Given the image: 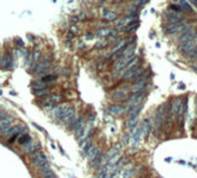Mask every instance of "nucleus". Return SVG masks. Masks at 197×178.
<instances>
[{
	"instance_id": "obj_38",
	"label": "nucleus",
	"mask_w": 197,
	"mask_h": 178,
	"mask_svg": "<svg viewBox=\"0 0 197 178\" xmlns=\"http://www.w3.org/2000/svg\"><path fill=\"white\" fill-rule=\"evenodd\" d=\"M189 1H190L191 4H193V5L196 6V8H197V0H189Z\"/></svg>"
},
{
	"instance_id": "obj_26",
	"label": "nucleus",
	"mask_w": 197,
	"mask_h": 178,
	"mask_svg": "<svg viewBox=\"0 0 197 178\" xmlns=\"http://www.w3.org/2000/svg\"><path fill=\"white\" fill-rule=\"evenodd\" d=\"M31 87L34 91H37V90H40V88H44L45 86H44V83H41V81H33L31 84Z\"/></svg>"
},
{
	"instance_id": "obj_13",
	"label": "nucleus",
	"mask_w": 197,
	"mask_h": 178,
	"mask_svg": "<svg viewBox=\"0 0 197 178\" xmlns=\"http://www.w3.org/2000/svg\"><path fill=\"white\" fill-rule=\"evenodd\" d=\"M142 111V104L139 105H135V106H129V110H128V117L131 118V117H137L139 114V112Z\"/></svg>"
},
{
	"instance_id": "obj_7",
	"label": "nucleus",
	"mask_w": 197,
	"mask_h": 178,
	"mask_svg": "<svg viewBox=\"0 0 197 178\" xmlns=\"http://www.w3.org/2000/svg\"><path fill=\"white\" fill-rule=\"evenodd\" d=\"M145 98V96L140 92V93H133V96H131L130 98H128L126 103L130 106H135V105H139L142 103V100Z\"/></svg>"
},
{
	"instance_id": "obj_21",
	"label": "nucleus",
	"mask_w": 197,
	"mask_h": 178,
	"mask_svg": "<svg viewBox=\"0 0 197 178\" xmlns=\"http://www.w3.org/2000/svg\"><path fill=\"white\" fill-rule=\"evenodd\" d=\"M178 4H179V7H181V11H185V12H189V13H192V10L190 7V5L186 3V0H177Z\"/></svg>"
},
{
	"instance_id": "obj_44",
	"label": "nucleus",
	"mask_w": 197,
	"mask_h": 178,
	"mask_svg": "<svg viewBox=\"0 0 197 178\" xmlns=\"http://www.w3.org/2000/svg\"><path fill=\"white\" fill-rule=\"evenodd\" d=\"M195 59H196V60H197V56H196V57H195Z\"/></svg>"
},
{
	"instance_id": "obj_36",
	"label": "nucleus",
	"mask_w": 197,
	"mask_h": 178,
	"mask_svg": "<svg viewBox=\"0 0 197 178\" xmlns=\"http://www.w3.org/2000/svg\"><path fill=\"white\" fill-rule=\"evenodd\" d=\"M33 57H34V60H40V57H41V54H40L39 52H35Z\"/></svg>"
},
{
	"instance_id": "obj_32",
	"label": "nucleus",
	"mask_w": 197,
	"mask_h": 178,
	"mask_svg": "<svg viewBox=\"0 0 197 178\" xmlns=\"http://www.w3.org/2000/svg\"><path fill=\"white\" fill-rule=\"evenodd\" d=\"M135 169H130V170H126L125 172H124V174H123V178H131L132 177V174L135 173Z\"/></svg>"
},
{
	"instance_id": "obj_24",
	"label": "nucleus",
	"mask_w": 197,
	"mask_h": 178,
	"mask_svg": "<svg viewBox=\"0 0 197 178\" xmlns=\"http://www.w3.org/2000/svg\"><path fill=\"white\" fill-rule=\"evenodd\" d=\"M102 158H103V153H99L98 155L91 163V165H92V167H98V166H101V162H102Z\"/></svg>"
},
{
	"instance_id": "obj_16",
	"label": "nucleus",
	"mask_w": 197,
	"mask_h": 178,
	"mask_svg": "<svg viewBox=\"0 0 197 178\" xmlns=\"http://www.w3.org/2000/svg\"><path fill=\"white\" fill-rule=\"evenodd\" d=\"M145 85H146V81H145V80H144V81L136 83V84L133 85V87H132V88H130V91H131L132 93H140V92L144 90Z\"/></svg>"
},
{
	"instance_id": "obj_28",
	"label": "nucleus",
	"mask_w": 197,
	"mask_h": 178,
	"mask_svg": "<svg viewBox=\"0 0 197 178\" xmlns=\"http://www.w3.org/2000/svg\"><path fill=\"white\" fill-rule=\"evenodd\" d=\"M41 176H43V178H57L56 174L51 171V169H50V170H46V171H44V172H41Z\"/></svg>"
},
{
	"instance_id": "obj_10",
	"label": "nucleus",
	"mask_w": 197,
	"mask_h": 178,
	"mask_svg": "<svg viewBox=\"0 0 197 178\" xmlns=\"http://www.w3.org/2000/svg\"><path fill=\"white\" fill-rule=\"evenodd\" d=\"M91 129H92V126H91L90 123H87V124L84 125V127H83V130H81V132H80V135L77 137V139H78L79 143H81L83 141H85V139L87 138V136L90 135V132H91Z\"/></svg>"
},
{
	"instance_id": "obj_3",
	"label": "nucleus",
	"mask_w": 197,
	"mask_h": 178,
	"mask_svg": "<svg viewBox=\"0 0 197 178\" xmlns=\"http://www.w3.org/2000/svg\"><path fill=\"white\" fill-rule=\"evenodd\" d=\"M193 34H195V30L193 27H186L182 31V34L178 37V42L179 44H184L189 40H192L193 39Z\"/></svg>"
},
{
	"instance_id": "obj_8",
	"label": "nucleus",
	"mask_w": 197,
	"mask_h": 178,
	"mask_svg": "<svg viewBox=\"0 0 197 178\" xmlns=\"http://www.w3.org/2000/svg\"><path fill=\"white\" fill-rule=\"evenodd\" d=\"M110 112L115 116H124L125 113H128V110H129V106L125 107V106H120V105H112L110 106Z\"/></svg>"
},
{
	"instance_id": "obj_19",
	"label": "nucleus",
	"mask_w": 197,
	"mask_h": 178,
	"mask_svg": "<svg viewBox=\"0 0 197 178\" xmlns=\"http://www.w3.org/2000/svg\"><path fill=\"white\" fill-rule=\"evenodd\" d=\"M26 148H25V152L26 153H28V155H32V153H34L35 151H38L40 148H41V144H27V145H25Z\"/></svg>"
},
{
	"instance_id": "obj_39",
	"label": "nucleus",
	"mask_w": 197,
	"mask_h": 178,
	"mask_svg": "<svg viewBox=\"0 0 197 178\" xmlns=\"http://www.w3.org/2000/svg\"><path fill=\"white\" fill-rule=\"evenodd\" d=\"M3 116H4V111H3L1 109H0V119L3 118Z\"/></svg>"
},
{
	"instance_id": "obj_17",
	"label": "nucleus",
	"mask_w": 197,
	"mask_h": 178,
	"mask_svg": "<svg viewBox=\"0 0 197 178\" xmlns=\"http://www.w3.org/2000/svg\"><path fill=\"white\" fill-rule=\"evenodd\" d=\"M181 107H182V100H181L179 98L175 99V100L172 102V104H171V111H172V113H174V114H178Z\"/></svg>"
},
{
	"instance_id": "obj_12",
	"label": "nucleus",
	"mask_w": 197,
	"mask_h": 178,
	"mask_svg": "<svg viewBox=\"0 0 197 178\" xmlns=\"http://www.w3.org/2000/svg\"><path fill=\"white\" fill-rule=\"evenodd\" d=\"M13 123V117L12 116H6V117H3L1 119H0V132L4 131L7 126L12 125Z\"/></svg>"
},
{
	"instance_id": "obj_37",
	"label": "nucleus",
	"mask_w": 197,
	"mask_h": 178,
	"mask_svg": "<svg viewBox=\"0 0 197 178\" xmlns=\"http://www.w3.org/2000/svg\"><path fill=\"white\" fill-rule=\"evenodd\" d=\"M33 125H34V126H35V127H37L38 130H40V131H45V130H44V129H43L41 126H39V125H37V124H34V123H33Z\"/></svg>"
},
{
	"instance_id": "obj_20",
	"label": "nucleus",
	"mask_w": 197,
	"mask_h": 178,
	"mask_svg": "<svg viewBox=\"0 0 197 178\" xmlns=\"http://www.w3.org/2000/svg\"><path fill=\"white\" fill-rule=\"evenodd\" d=\"M138 121H139V117H138V116H137V117H131V118H129V119L125 121V125H126V127L132 129V127H136V126H137Z\"/></svg>"
},
{
	"instance_id": "obj_41",
	"label": "nucleus",
	"mask_w": 197,
	"mask_h": 178,
	"mask_svg": "<svg viewBox=\"0 0 197 178\" xmlns=\"http://www.w3.org/2000/svg\"><path fill=\"white\" fill-rule=\"evenodd\" d=\"M67 38H70V39L73 38V34H72V33H67Z\"/></svg>"
},
{
	"instance_id": "obj_5",
	"label": "nucleus",
	"mask_w": 197,
	"mask_h": 178,
	"mask_svg": "<svg viewBox=\"0 0 197 178\" xmlns=\"http://www.w3.org/2000/svg\"><path fill=\"white\" fill-rule=\"evenodd\" d=\"M130 91V87L129 86H125V87H122L120 90H117L113 95H112V99L116 100V102H119V100H123L126 98V95L128 92Z\"/></svg>"
},
{
	"instance_id": "obj_4",
	"label": "nucleus",
	"mask_w": 197,
	"mask_h": 178,
	"mask_svg": "<svg viewBox=\"0 0 197 178\" xmlns=\"http://www.w3.org/2000/svg\"><path fill=\"white\" fill-rule=\"evenodd\" d=\"M69 107H70V106H69L67 103L60 104V105H58L57 107H55L53 111H52V116H53V118H59V119H62V117L64 116V113L67 111Z\"/></svg>"
},
{
	"instance_id": "obj_18",
	"label": "nucleus",
	"mask_w": 197,
	"mask_h": 178,
	"mask_svg": "<svg viewBox=\"0 0 197 178\" xmlns=\"http://www.w3.org/2000/svg\"><path fill=\"white\" fill-rule=\"evenodd\" d=\"M92 145H93V144H92V139H91V138H89V139L86 138L85 141H83V142L80 143V149H81V151L86 155V152L91 149Z\"/></svg>"
},
{
	"instance_id": "obj_30",
	"label": "nucleus",
	"mask_w": 197,
	"mask_h": 178,
	"mask_svg": "<svg viewBox=\"0 0 197 178\" xmlns=\"http://www.w3.org/2000/svg\"><path fill=\"white\" fill-rule=\"evenodd\" d=\"M48 92H50V90L48 88H46V87H44V88H40V90H37V91H34L33 93L35 95V96H45V95H47Z\"/></svg>"
},
{
	"instance_id": "obj_14",
	"label": "nucleus",
	"mask_w": 197,
	"mask_h": 178,
	"mask_svg": "<svg viewBox=\"0 0 197 178\" xmlns=\"http://www.w3.org/2000/svg\"><path fill=\"white\" fill-rule=\"evenodd\" d=\"M76 117V110L73 109V107H69L67 109V111L64 113V116L62 117V120L63 121H65V123H69L72 118H74Z\"/></svg>"
},
{
	"instance_id": "obj_33",
	"label": "nucleus",
	"mask_w": 197,
	"mask_h": 178,
	"mask_svg": "<svg viewBox=\"0 0 197 178\" xmlns=\"http://www.w3.org/2000/svg\"><path fill=\"white\" fill-rule=\"evenodd\" d=\"M196 56H197V46H196L192 51H190V52L188 53V58H189V59H195Z\"/></svg>"
},
{
	"instance_id": "obj_35",
	"label": "nucleus",
	"mask_w": 197,
	"mask_h": 178,
	"mask_svg": "<svg viewBox=\"0 0 197 178\" xmlns=\"http://www.w3.org/2000/svg\"><path fill=\"white\" fill-rule=\"evenodd\" d=\"M129 138H130V136H129V135H124V137H123V139H122V143H123L124 145H126V144H128V142H129Z\"/></svg>"
},
{
	"instance_id": "obj_25",
	"label": "nucleus",
	"mask_w": 197,
	"mask_h": 178,
	"mask_svg": "<svg viewBox=\"0 0 197 178\" xmlns=\"http://www.w3.org/2000/svg\"><path fill=\"white\" fill-rule=\"evenodd\" d=\"M118 159H119V153L116 155V156H113V157H111V158L108 160L106 165H108L109 167H112V166H115V165L118 163Z\"/></svg>"
},
{
	"instance_id": "obj_1",
	"label": "nucleus",
	"mask_w": 197,
	"mask_h": 178,
	"mask_svg": "<svg viewBox=\"0 0 197 178\" xmlns=\"http://www.w3.org/2000/svg\"><path fill=\"white\" fill-rule=\"evenodd\" d=\"M63 100V96L60 95H51V96H48V97H45L40 100V104L44 105L45 107H48V106H55L56 104L60 103Z\"/></svg>"
},
{
	"instance_id": "obj_15",
	"label": "nucleus",
	"mask_w": 197,
	"mask_h": 178,
	"mask_svg": "<svg viewBox=\"0 0 197 178\" xmlns=\"http://www.w3.org/2000/svg\"><path fill=\"white\" fill-rule=\"evenodd\" d=\"M151 130V120L150 119H145L142 127H140V131H142V136H147V133L150 132Z\"/></svg>"
},
{
	"instance_id": "obj_29",
	"label": "nucleus",
	"mask_w": 197,
	"mask_h": 178,
	"mask_svg": "<svg viewBox=\"0 0 197 178\" xmlns=\"http://www.w3.org/2000/svg\"><path fill=\"white\" fill-rule=\"evenodd\" d=\"M97 35H98V37H108V35H110V30H108V28H101V30H98V31H97Z\"/></svg>"
},
{
	"instance_id": "obj_42",
	"label": "nucleus",
	"mask_w": 197,
	"mask_h": 178,
	"mask_svg": "<svg viewBox=\"0 0 197 178\" xmlns=\"http://www.w3.org/2000/svg\"><path fill=\"white\" fill-rule=\"evenodd\" d=\"M18 44H19V45H21V46H24V42H23V40H19V41H18Z\"/></svg>"
},
{
	"instance_id": "obj_6",
	"label": "nucleus",
	"mask_w": 197,
	"mask_h": 178,
	"mask_svg": "<svg viewBox=\"0 0 197 178\" xmlns=\"http://www.w3.org/2000/svg\"><path fill=\"white\" fill-rule=\"evenodd\" d=\"M195 47H196V41L192 39V40H189V41H186L184 44H181V46L178 47V51L182 52V53H189Z\"/></svg>"
},
{
	"instance_id": "obj_34",
	"label": "nucleus",
	"mask_w": 197,
	"mask_h": 178,
	"mask_svg": "<svg viewBox=\"0 0 197 178\" xmlns=\"http://www.w3.org/2000/svg\"><path fill=\"white\" fill-rule=\"evenodd\" d=\"M104 18H105L106 20H109V21H112V20L116 19V13H106V14L104 16Z\"/></svg>"
},
{
	"instance_id": "obj_22",
	"label": "nucleus",
	"mask_w": 197,
	"mask_h": 178,
	"mask_svg": "<svg viewBox=\"0 0 197 178\" xmlns=\"http://www.w3.org/2000/svg\"><path fill=\"white\" fill-rule=\"evenodd\" d=\"M31 137L30 136H27L26 133H23V135H19V143L21 144V145H27V144H30L31 143Z\"/></svg>"
},
{
	"instance_id": "obj_23",
	"label": "nucleus",
	"mask_w": 197,
	"mask_h": 178,
	"mask_svg": "<svg viewBox=\"0 0 197 178\" xmlns=\"http://www.w3.org/2000/svg\"><path fill=\"white\" fill-rule=\"evenodd\" d=\"M57 76H55V74H47V76H44L43 78H41V83H53V81H56L57 80Z\"/></svg>"
},
{
	"instance_id": "obj_2",
	"label": "nucleus",
	"mask_w": 197,
	"mask_h": 178,
	"mask_svg": "<svg viewBox=\"0 0 197 178\" xmlns=\"http://www.w3.org/2000/svg\"><path fill=\"white\" fill-rule=\"evenodd\" d=\"M32 164L35 167H38V169H41V167H44L46 165H50V163H48L46 156L44 153H41V152H38V153L33 155V157H32Z\"/></svg>"
},
{
	"instance_id": "obj_31",
	"label": "nucleus",
	"mask_w": 197,
	"mask_h": 178,
	"mask_svg": "<svg viewBox=\"0 0 197 178\" xmlns=\"http://www.w3.org/2000/svg\"><path fill=\"white\" fill-rule=\"evenodd\" d=\"M108 45H109L108 41H98L96 45H94V47H96V49H104V47H106Z\"/></svg>"
},
{
	"instance_id": "obj_27",
	"label": "nucleus",
	"mask_w": 197,
	"mask_h": 178,
	"mask_svg": "<svg viewBox=\"0 0 197 178\" xmlns=\"http://www.w3.org/2000/svg\"><path fill=\"white\" fill-rule=\"evenodd\" d=\"M125 47V40H120L117 45L113 47V50H112V53H115V52H118L119 50H122V49H124Z\"/></svg>"
},
{
	"instance_id": "obj_43",
	"label": "nucleus",
	"mask_w": 197,
	"mask_h": 178,
	"mask_svg": "<svg viewBox=\"0 0 197 178\" xmlns=\"http://www.w3.org/2000/svg\"><path fill=\"white\" fill-rule=\"evenodd\" d=\"M140 1H142V3H146V1H147V0H140Z\"/></svg>"
},
{
	"instance_id": "obj_11",
	"label": "nucleus",
	"mask_w": 197,
	"mask_h": 178,
	"mask_svg": "<svg viewBox=\"0 0 197 178\" xmlns=\"http://www.w3.org/2000/svg\"><path fill=\"white\" fill-rule=\"evenodd\" d=\"M99 153H102V151H101V149L99 148H96L94 145H92L91 146V149L86 152V159L89 160V162H92L98 155Z\"/></svg>"
},
{
	"instance_id": "obj_9",
	"label": "nucleus",
	"mask_w": 197,
	"mask_h": 178,
	"mask_svg": "<svg viewBox=\"0 0 197 178\" xmlns=\"http://www.w3.org/2000/svg\"><path fill=\"white\" fill-rule=\"evenodd\" d=\"M163 120H164V106H161L157 112H156V118H155V124L157 129H161L163 125Z\"/></svg>"
},
{
	"instance_id": "obj_40",
	"label": "nucleus",
	"mask_w": 197,
	"mask_h": 178,
	"mask_svg": "<svg viewBox=\"0 0 197 178\" xmlns=\"http://www.w3.org/2000/svg\"><path fill=\"white\" fill-rule=\"evenodd\" d=\"M193 40L197 41V32H195V34H193Z\"/></svg>"
}]
</instances>
